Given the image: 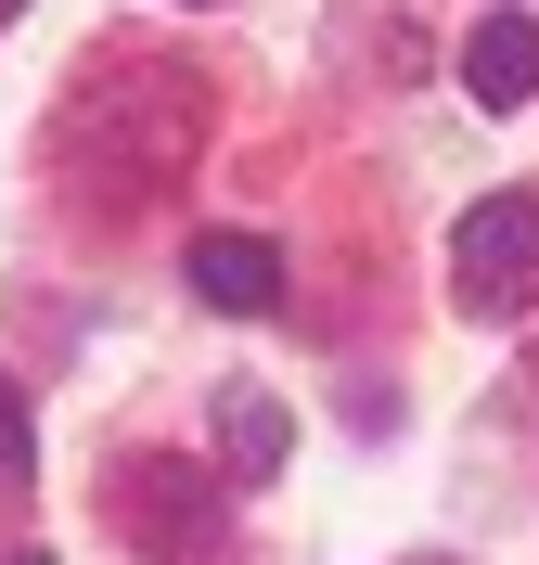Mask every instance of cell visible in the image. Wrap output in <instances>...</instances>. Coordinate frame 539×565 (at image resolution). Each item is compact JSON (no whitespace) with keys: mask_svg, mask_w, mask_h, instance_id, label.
<instances>
[{"mask_svg":"<svg viewBox=\"0 0 539 565\" xmlns=\"http://www.w3.org/2000/svg\"><path fill=\"white\" fill-rule=\"evenodd\" d=\"M116 540L142 565H231V489L180 450H142L116 462Z\"/></svg>","mask_w":539,"mask_h":565,"instance_id":"obj_1","label":"cell"},{"mask_svg":"<svg viewBox=\"0 0 539 565\" xmlns=\"http://www.w3.org/2000/svg\"><path fill=\"white\" fill-rule=\"evenodd\" d=\"M450 282H463L475 321H514L539 296V193H475L450 218Z\"/></svg>","mask_w":539,"mask_h":565,"instance_id":"obj_2","label":"cell"},{"mask_svg":"<svg viewBox=\"0 0 539 565\" xmlns=\"http://www.w3.org/2000/svg\"><path fill=\"white\" fill-rule=\"evenodd\" d=\"M193 296L231 309V321H270L283 309V245H270V232H206V245H193Z\"/></svg>","mask_w":539,"mask_h":565,"instance_id":"obj_3","label":"cell"},{"mask_svg":"<svg viewBox=\"0 0 539 565\" xmlns=\"http://www.w3.org/2000/svg\"><path fill=\"white\" fill-rule=\"evenodd\" d=\"M463 90H475L488 116L539 104V13H488V26L463 39Z\"/></svg>","mask_w":539,"mask_h":565,"instance_id":"obj_4","label":"cell"},{"mask_svg":"<svg viewBox=\"0 0 539 565\" xmlns=\"http://www.w3.org/2000/svg\"><path fill=\"white\" fill-rule=\"evenodd\" d=\"M283 450H295V424H283V398H270V386H231V398H218V462H231L245 489H270Z\"/></svg>","mask_w":539,"mask_h":565,"instance_id":"obj_5","label":"cell"},{"mask_svg":"<svg viewBox=\"0 0 539 565\" xmlns=\"http://www.w3.org/2000/svg\"><path fill=\"white\" fill-rule=\"evenodd\" d=\"M39 489V424H26V386L0 373V501H26Z\"/></svg>","mask_w":539,"mask_h":565,"instance_id":"obj_6","label":"cell"},{"mask_svg":"<svg viewBox=\"0 0 539 565\" xmlns=\"http://www.w3.org/2000/svg\"><path fill=\"white\" fill-rule=\"evenodd\" d=\"M0 565H52V553H0Z\"/></svg>","mask_w":539,"mask_h":565,"instance_id":"obj_7","label":"cell"},{"mask_svg":"<svg viewBox=\"0 0 539 565\" xmlns=\"http://www.w3.org/2000/svg\"><path fill=\"white\" fill-rule=\"evenodd\" d=\"M13 13H26V0H0V26H13Z\"/></svg>","mask_w":539,"mask_h":565,"instance_id":"obj_8","label":"cell"}]
</instances>
